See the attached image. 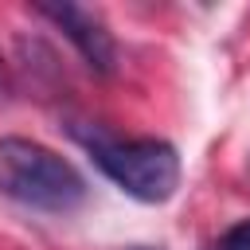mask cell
<instances>
[{"label":"cell","instance_id":"cell-1","mask_svg":"<svg viewBox=\"0 0 250 250\" xmlns=\"http://www.w3.org/2000/svg\"><path fill=\"white\" fill-rule=\"evenodd\" d=\"M74 141L90 152V160L137 203H164L180 188V152L160 137H109L98 125H70Z\"/></svg>","mask_w":250,"mask_h":250},{"label":"cell","instance_id":"cell-2","mask_svg":"<svg viewBox=\"0 0 250 250\" xmlns=\"http://www.w3.org/2000/svg\"><path fill=\"white\" fill-rule=\"evenodd\" d=\"M0 195L27 211L66 215L86 199V180L55 148L27 137H0Z\"/></svg>","mask_w":250,"mask_h":250},{"label":"cell","instance_id":"cell-3","mask_svg":"<svg viewBox=\"0 0 250 250\" xmlns=\"http://www.w3.org/2000/svg\"><path fill=\"white\" fill-rule=\"evenodd\" d=\"M35 16L51 20L82 55V62L94 74H113L117 70V43L109 35V27L102 23L98 12L78 8V4H35Z\"/></svg>","mask_w":250,"mask_h":250},{"label":"cell","instance_id":"cell-4","mask_svg":"<svg viewBox=\"0 0 250 250\" xmlns=\"http://www.w3.org/2000/svg\"><path fill=\"white\" fill-rule=\"evenodd\" d=\"M215 250H250V219H238L234 227H227L219 234Z\"/></svg>","mask_w":250,"mask_h":250},{"label":"cell","instance_id":"cell-5","mask_svg":"<svg viewBox=\"0 0 250 250\" xmlns=\"http://www.w3.org/2000/svg\"><path fill=\"white\" fill-rule=\"evenodd\" d=\"M12 86H16V82H12V70H8L4 55H0V98H8V94H12Z\"/></svg>","mask_w":250,"mask_h":250},{"label":"cell","instance_id":"cell-6","mask_svg":"<svg viewBox=\"0 0 250 250\" xmlns=\"http://www.w3.org/2000/svg\"><path fill=\"white\" fill-rule=\"evenodd\" d=\"M129 250H152V246H129Z\"/></svg>","mask_w":250,"mask_h":250}]
</instances>
